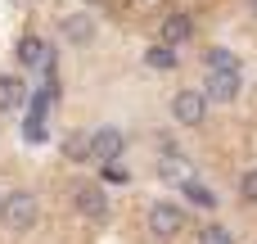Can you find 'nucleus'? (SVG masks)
I'll return each instance as SVG.
<instances>
[{
    "label": "nucleus",
    "mask_w": 257,
    "mask_h": 244,
    "mask_svg": "<svg viewBox=\"0 0 257 244\" xmlns=\"http://www.w3.org/2000/svg\"><path fill=\"white\" fill-rule=\"evenodd\" d=\"M23 100H27L23 77H0V109H18Z\"/></svg>",
    "instance_id": "10"
},
{
    "label": "nucleus",
    "mask_w": 257,
    "mask_h": 244,
    "mask_svg": "<svg viewBox=\"0 0 257 244\" xmlns=\"http://www.w3.org/2000/svg\"><path fill=\"white\" fill-rule=\"evenodd\" d=\"M72 204H77V213L90 217V222H104V217H108V195H104V186H95V181L72 186Z\"/></svg>",
    "instance_id": "4"
},
{
    "label": "nucleus",
    "mask_w": 257,
    "mask_h": 244,
    "mask_svg": "<svg viewBox=\"0 0 257 244\" xmlns=\"http://www.w3.org/2000/svg\"><path fill=\"white\" fill-rule=\"evenodd\" d=\"M149 231H154L158 240H172V235L185 231V213H181L176 204H154V208H149Z\"/></svg>",
    "instance_id": "6"
},
{
    "label": "nucleus",
    "mask_w": 257,
    "mask_h": 244,
    "mask_svg": "<svg viewBox=\"0 0 257 244\" xmlns=\"http://www.w3.org/2000/svg\"><path fill=\"white\" fill-rule=\"evenodd\" d=\"M239 68H208V82H203V95L217 100V104H230L239 95Z\"/></svg>",
    "instance_id": "5"
},
{
    "label": "nucleus",
    "mask_w": 257,
    "mask_h": 244,
    "mask_svg": "<svg viewBox=\"0 0 257 244\" xmlns=\"http://www.w3.org/2000/svg\"><path fill=\"white\" fill-rule=\"evenodd\" d=\"M203 59H208V68H239V59H235V54H230L226 45H212V50H208Z\"/></svg>",
    "instance_id": "15"
},
{
    "label": "nucleus",
    "mask_w": 257,
    "mask_h": 244,
    "mask_svg": "<svg viewBox=\"0 0 257 244\" xmlns=\"http://www.w3.org/2000/svg\"><path fill=\"white\" fill-rule=\"evenodd\" d=\"M122 131L117 127H99V131H90L86 136V158L90 163H113V158H122Z\"/></svg>",
    "instance_id": "3"
},
{
    "label": "nucleus",
    "mask_w": 257,
    "mask_h": 244,
    "mask_svg": "<svg viewBox=\"0 0 257 244\" xmlns=\"http://www.w3.org/2000/svg\"><path fill=\"white\" fill-rule=\"evenodd\" d=\"M199 244H235V235H230L221 222H208V226L199 231Z\"/></svg>",
    "instance_id": "14"
},
{
    "label": "nucleus",
    "mask_w": 257,
    "mask_h": 244,
    "mask_svg": "<svg viewBox=\"0 0 257 244\" xmlns=\"http://www.w3.org/2000/svg\"><path fill=\"white\" fill-rule=\"evenodd\" d=\"M36 217H41V204H36V195H32V190H14V195H5V199H0V222H5V231L23 235V231H32V226H36Z\"/></svg>",
    "instance_id": "1"
},
{
    "label": "nucleus",
    "mask_w": 257,
    "mask_h": 244,
    "mask_svg": "<svg viewBox=\"0 0 257 244\" xmlns=\"http://www.w3.org/2000/svg\"><path fill=\"white\" fill-rule=\"evenodd\" d=\"M253 14H257V0H253Z\"/></svg>",
    "instance_id": "18"
},
{
    "label": "nucleus",
    "mask_w": 257,
    "mask_h": 244,
    "mask_svg": "<svg viewBox=\"0 0 257 244\" xmlns=\"http://www.w3.org/2000/svg\"><path fill=\"white\" fill-rule=\"evenodd\" d=\"M63 154H68L72 163H90V158H86V136H68V140H63Z\"/></svg>",
    "instance_id": "17"
},
{
    "label": "nucleus",
    "mask_w": 257,
    "mask_h": 244,
    "mask_svg": "<svg viewBox=\"0 0 257 244\" xmlns=\"http://www.w3.org/2000/svg\"><path fill=\"white\" fill-rule=\"evenodd\" d=\"M181 186H185V195H190V204H199V208H217V195H212V190H208L203 181H190V177H185Z\"/></svg>",
    "instance_id": "12"
},
{
    "label": "nucleus",
    "mask_w": 257,
    "mask_h": 244,
    "mask_svg": "<svg viewBox=\"0 0 257 244\" xmlns=\"http://www.w3.org/2000/svg\"><path fill=\"white\" fill-rule=\"evenodd\" d=\"M172 118H176L181 127H203V118H208V95H203V91H176V95H172Z\"/></svg>",
    "instance_id": "2"
},
{
    "label": "nucleus",
    "mask_w": 257,
    "mask_h": 244,
    "mask_svg": "<svg viewBox=\"0 0 257 244\" xmlns=\"http://www.w3.org/2000/svg\"><path fill=\"white\" fill-rule=\"evenodd\" d=\"M239 199H244V204H257V168H248V172L239 177Z\"/></svg>",
    "instance_id": "16"
},
{
    "label": "nucleus",
    "mask_w": 257,
    "mask_h": 244,
    "mask_svg": "<svg viewBox=\"0 0 257 244\" xmlns=\"http://www.w3.org/2000/svg\"><path fill=\"white\" fill-rule=\"evenodd\" d=\"M158 172H163L167 181H185V158H181L176 149H167V158L158 163Z\"/></svg>",
    "instance_id": "13"
},
{
    "label": "nucleus",
    "mask_w": 257,
    "mask_h": 244,
    "mask_svg": "<svg viewBox=\"0 0 257 244\" xmlns=\"http://www.w3.org/2000/svg\"><path fill=\"white\" fill-rule=\"evenodd\" d=\"M63 36H68L72 45H90V36H95L90 14H68V18H63Z\"/></svg>",
    "instance_id": "9"
},
{
    "label": "nucleus",
    "mask_w": 257,
    "mask_h": 244,
    "mask_svg": "<svg viewBox=\"0 0 257 244\" xmlns=\"http://www.w3.org/2000/svg\"><path fill=\"white\" fill-rule=\"evenodd\" d=\"M18 63H23V68H45V63H50V45H45L41 36H23V41H18Z\"/></svg>",
    "instance_id": "7"
},
{
    "label": "nucleus",
    "mask_w": 257,
    "mask_h": 244,
    "mask_svg": "<svg viewBox=\"0 0 257 244\" xmlns=\"http://www.w3.org/2000/svg\"><path fill=\"white\" fill-rule=\"evenodd\" d=\"M190 32H194V23H190V14H163V41L167 45H181V41H190Z\"/></svg>",
    "instance_id": "8"
},
{
    "label": "nucleus",
    "mask_w": 257,
    "mask_h": 244,
    "mask_svg": "<svg viewBox=\"0 0 257 244\" xmlns=\"http://www.w3.org/2000/svg\"><path fill=\"white\" fill-rule=\"evenodd\" d=\"M145 63H149V68H176V50H172L167 41H158V45L145 50Z\"/></svg>",
    "instance_id": "11"
}]
</instances>
